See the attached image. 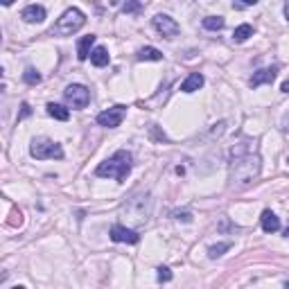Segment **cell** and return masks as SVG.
Returning <instances> with one entry per match:
<instances>
[{"instance_id": "7402d4cb", "label": "cell", "mask_w": 289, "mask_h": 289, "mask_svg": "<svg viewBox=\"0 0 289 289\" xmlns=\"http://www.w3.org/2000/svg\"><path fill=\"white\" fill-rule=\"evenodd\" d=\"M158 280H161V283H170V280H172V271H170L168 267H158Z\"/></svg>"}, {"instance_id": "5bb4252c", "label": "cell", "mask_w": 289, "mask_h": 289, "mask_svg": "<svg viewBox=\"0 0 289 289\" xmlns=\"http://www.w3.org/2000/svg\"><path fill=\"white\" fill-rule=\"evenodd\" d=\"M91 61H93V66H97V68H102V66H107L109 63V50L107 48H93V52H91Z\"/></svg>"}, {"instance_id": "603a6c76", "label": "cell", "mask_w": 289, "mask_h": 289, "mask_svg": "<svg viewBox=\"0 0 289 289\" xmlns=\"http://www.w3.org/2000/svg\"><path fill=\"white\" fill-rule=\"evenodd\" d=\"M30 116H32V109H30V104H27V102H23V104H20L18 120H23V117H30Z\"/></svg>"}, {"instance_id": "5b68a950", "label": "cell", "mask_w": 289, "mask_h": 289, "mask_svg": "<svg viewBox=\"0 0 289 289\" xmlns=\"http://www.w3.org/2000/svg\"><path fill=\"white\" fill-rule=\"evenodd\" d=\"M63 97H66V102L72 109H84V107H88V102H91V93H88L86 86H81V84H70V86H66Z\"/></svg>"}, {"instance_id": "7a4b0ae2", "label": "cell", "mask_w": 289, "mask_h": 289, "mask_svg": "<svg viewBox=\"0 0 289 289\" xmlns=\"http://www.w3.org/2000/svg\"><path fill=\"white\" fill-rule=\"evenodd\" d=\"M129 172H131V154L127 152V149H120V152H116L109 161L100 163L95 170L97 176L102 178H116V181L124 183L129 176Z\"/></svg>"}, {"instance_id": "2e32d148", "label": "cell", "mask_w": 289, "mask_h": 289, "mask_svg": "<svg viewBox=\"0 0 289 289\" xmlns=\"http://www.w3.org/2000/svg\"><path fill=\"white\" fill-rule=\"evenodd\" d=\"M163 52L156 48H140L138 50V61H161Z\"/></svg>"}, {"instance_id": "8992f818", "label": "cell", "mask_w": 289, "mask_h": 289, "mask_svg": "<svg viewBox=\"0 0 289 289\" xmlns=\"http://www.w3.org/2000/svg\"><path fill=\"white\" fill-rule=\"evenodd\" d=\"M124 116H127V109L124 107H111L97 116V124H100V127H107V129H116L122 124Z\"/></svg>"}, {"instance_id": "8fae6325", "label": "cell", "mask_w": 289, "mask_h": 289, "mask_svg": "<svg viewBox=\"0 0 289 289\" xmlns=\"http://www.w3.org/2000/svg\"><path fill=\"white\" fill-rule=\"evenodd\" d=\"M260 222H262V231H264V233H276V231H280V219L276 217L271 210H264L262 217H260Z\"/></svg>"}, {"instance_id": "ba28073f", "label": "cell", "mask_w": 289, "mask_h": 289, "mask_svg": "<svg viewBox=\"0 0 289 289\" xmlns=\"http://www.w3.org/2000/svg\"><path fill=\"white\" fill-rule=\"evenodd\" d=\"M111 239L113 242H124V244H138L140 242V235L136 233V231L127 229V226H113L111 229Z\"/></svg>"}, {"instance_id": "9c48e42d", "label": "cell", "mask_w": 289, "mask_h": 289, "mask_svg": "<svg viewBox=\"0 0 289 289\" xmlns=\"http://www.w3.org/2000/svg\"><path fill=\"white\" fill-rule=\"evenodd\" d=\"M276 75H278V66H271V68H262V70L253 72V77H251V86L258 88L262 86V84H271V81L276 79Z\"/></svg>"}, {"instance_id": "ac0fdd59", "label": "cell", "mask_w": 289, "mask_h": 289, "mask_svg": "<svg viewBox=\"0 0 289 289\" xmlns=\"http://www.w3.org/2000/svg\"><path fill=\"white\" fill-rule=\"evenodd\" d=\"M249 36H253V27L251 25H239V27H235V32H233V41H237V43H242V41H246Z\"/></svg>"}, {"instance_id": "3957f363", "label": "cell", "mask_w": 289, "mask_h": 289, "mask_svg": "<svg viewBox=\"0 0 289 289\" xmlns=\"http://www.w3.org/2000/svg\"><path fill=\"white\" fill-rule=\"evenodd\" d=\"M84 25H86V16L81 14L77 7H70V9L63 11V14H61V18L55 23L52 34H57V36H70V34H75V32H79Z\"/></svg>"}, {"instance_id": "83f0119b", "label": "cell", "mask_w": 289, "mask_h": 289, "mask_svg": "<svg viewBox=\"0 0 289 289\" xmlns=\"http://www.w3.org/2000/svg\"><path fill=\"white\" fill-rule=\"evenodd\" d=\"M11 2H14V0H2V5H5V7H9Z\"/></svg>"}, {"instance_id": "277c9868", "label": "cell", "mask_w": 289, "mask_h": 289, "mask_svg": "<svg viewBox=\"0 0 289 289\" xmlns=\"http://www.w3.org/2000/svg\"><path fill=\"white\" fill-rule=\"evenodd\" d=\"M30 154L36 161H46V158H57V161H61V158H63L61 145L55 140H48V138H36V140L32 142Z\"/></svg>"}, {"instance_id": "4316f807", "label": "cell", "mask_w": 289, "mask_h": 289, "mask_svg": "<svg viewBox=\"0 0 289 289\" xmlns=\"http://www.w3.org/2000/svg\"><path fill=\"white\" fill-rule=\"evenodd\" d=\"M258 0H242V5H255Z\"/></svg>"}, {"instance_id": "44dd1931", "label": "cell", "mask_w": 289, "mask_h": 289, "mask_svg": "<svg viewBox=\"0 0 289 289\" xmlns=\"http://www.w3.org/2000/svg\"><path fill=\"white\" fill-rule=\"evenodd\" d=\"M23 79H25L27 84H32V86H36V84L41 81V75L34 70V68H27V70L23 72Z\"/></svg>"}, {"instance_id": "f546056e", "label": "cell", "mask_w": 289, "mask_h": 289, "mask_svg": "<svg viewBox=\"0 0 289 289\" xmlns=\"http://www.w3.org/2000/svg\"><path fill=\"white\" fill-rule=\"evenodd\" d=\"M287 163H289V158H287Z\"/></svg>"}, {"instance_id": "cb8c5ba5", "label": "cell", "mask_w": 289, "mask_h": 289, "mask_svg": "<svg viewBox=\"0 0 289 289\" xmlns=\"http://www.w3.org/2000/svg\"><path fill=\"white\" fill-rule=\"evenodd\" d=\"M283 131L289 133V111H287V116H285V120H283Z\"/></svg>"}, {"instance_id": "30bf717a", "label": "cell", "mask_w": 289, "mask_h": 289, "mask_svg": "<svg viewBox=\"0 0 289 289\" xmlns=\"http://www.w3.org/2000/svg\"><path fill=\"white\" fill-rule=\"evenodd\" d=\"M20 18L25 20V23H43L46 20V9L41 5H30L20 11Z\"/></svg>"}, {"instance_id": "6da1fadb", "label": "cell", "mask_w": 289, "mask_h": 289, "mask_svg": "<svg viewBox=\"0 0 289 289\" xmlns=\"http://www.w3.org/2000/svg\"><path fill=\"white\" fill-rule=\"evenodd\" d=\"M229 174H231V188H249L251 183L260 176V156L251 140L242 138L231 149Z\"/></svg>"}, {"instance_id": "484cf974", "label": "cell", "mask_w": 289, "mask_h": 289, "mask_svg": "<svg viewBox=\"0 0 289 289\" xmlns=\"http://www.w3.org/2000/svg\"><path fill=\"white\" fill-rule=\"evenodd\" d=\"M285 18L289 20V0H287V2H285Z\"/></svg>"}, {"instance_id": "d4e9b609", "label": "cell", "mask_w": 289, "mask_h": 289, "mask_svg": "<svg viewBox=\"0 0 289 289\" xmlns=\"http://www.w3.org/2000/svg\"><path fill=\"white\" fill-rule=\"evenodd\" d=\"M280 91H283V93H289V79H287V81H283V86H280Z\"/></svg>"}, {"instance_id": "d6986e66", "label": "cell", "mask_w": 289, "mask_h": 289, "mask_svg": "<svg viewBox=\"0 0 289 289\" xmlns=\"http://www.w3.org/2000/svg\"><path fill=\"white\" fill-rule=\"evenodd\" d=\"M231 249V244L229 242H222V244H215V246H210V249H208V255H210V258H219V255H224V253H226V251H229Z\"/></svg>"}, {"instance_id": "4fadbf2b", "label": "cell", "mask_w": 289, "mask_h": 289, "mask_svg": "<svg viewBox=\"0 0 289 289\" xmlns=\"http://www.w3.org/2000/svg\"><path fill=\"white\" fill-rule=\"evenodd\" d=\"M201 86H203V75L201 72H192V75L181 84V91L183 93H194V91H199Z\"/></svg>"}, {"instance_id": "7c38bea8", "label": "cell", "mask_w": 289, "mask_h": 289, "mask_svg": "<svg viewBox=\"0 0 289 289\" xmlns=\"http://www.w3.org/2000/svg\"><path fill=\"white\" fill-rule=\"evenodd\" d=\"M93 43H95V36H93V34L84 36V39L79 41V46H77V57H79V61H86L88 57H91Z\"/></svg>"}, {"instance_id": "e0dca14e", "label": "cell", "mask_w": 289, "mask_h": 289, "mask_svg": "<svg viewBox=\"0 0 289 289\" xmlns=\"http://www.w3.org/2000/svg\"><path fill=\"white\" fill-rule=\"evenodd\" d=\"M203 27L210 32H219V30H224V18L222 16H206L203 18Z\"/></svg>"}, {"instance_id": "ffe728a7", "label": "cell", "mask_w": 289, "mask_h": 289, "mask_svg": "<svg viewBox=\"0 0 289 289\" xmlns=\"http://www.w3.org/2000/svg\"><path fill=\"white\" fill-rule=\"evenodd\" d=\"M140 9H142L140 0H127V2L122 5V14H138Z\"/></svg>"}, {"instance_id": "f1b7e54d", "label": "cell", "mask_w": 289, "mask_h": 289, "mask_svg": "<svg viewBox=\"0 0 289 289\" xmlns=\"http://www.w3.org/2000/svg\"><path fill=\"white\" fill-rule=\"evenodd\" d=\"M285 235H287V237H289V226H287V231H285Z\"/></svg>"}, {"instance_id": "52a82bcc", "label": "cell", "mask_w": 289, "mask_h": 289, "mask_svg": "<svg viewBox=\"0 0 289 289\" xmlns=\"http://www.w3.org/2000/svg\"><path fill=\"white\" fill-rule=\"evenodd\" d=\"M154 27H156L158 34H163L165 39H174V36L181 32V27H178V23L174 18H170L168 14H156L154 16Z\"/></svg>"}, {"instance_id": "9a60e30c", "label": "cell", "mask_w": 289, "mask_h": 289, "mask_svg": "<svg viewBox=\"0 0 289 289\" xmlns=\"http://www.w3.org/2000/svg\"><path fill=\"white\" fill-rule=\"evenodd\" d=\"M48 113H50L55 120H59V122H66L68 117H70V111H68L66 107H61V104H55V102L48 104Z\"/></svg>"}]
</instances>
